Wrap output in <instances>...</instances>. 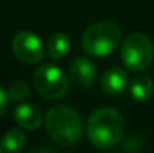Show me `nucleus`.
Instances as JSON below:
<instances>
[{"mask_svg": "<svg viewBox=\"0 0 154 153\" xmlns=\"http://www.w3.org/2000/svg\"><path fill=\"white\" fill-rule=\"evenodd\" d=\"M121 27L114 21H100L90 26L82 35V48L91 57H105L121 42Z\"/></svg>", "mask_w": 154, "mask_h": 153, "instance_id": "nucleus-3", "label": "nucleus"}, {"mask_svg": "<svg viewBox=\"0 0 154 153\" xmlns=\"http://www.w3.org/2000/svg\"><path fill=\"white\" fill-rule=\"evenodd\" d=\"M129 92L130 96L138 102L148 101L154 93V83L150 75L147 74H139L136 75L130 84H129Z\"/></svg>", "mask_w": 154, "mask_h": 153, "instance_id": "nucleus-10", "label": "nucleus"}, {"mask_svg": "<svg viewBox=\"0 0 154 153\" xmlns=\"http://www.w3.org/2000/svg\"><path fill=\"white\" fill-rule=\"evenodd\" d=\"M14 119L17 122L18 126H21L23 129L27 131H35L38 129L44 119H42V113L41 110L33 105V104H21L15 108L14 111Z\"/></svg>", "mask_w": 154, "mask_h": 153, "instance_id": "nucleus-9", "label": "nucleus"}, {"mask_svg": "<svg viewBox=\"0 0 154 153\" xmlns=\"http://www.w3.org/2000/svg\"><path fill=\"white\" fill-rule=\"evenodd\" d=\"M35 89L45 99H61L70 89L69 77L55 65H42L33 75Z\"/></svg>", "mask_w": 154, "mask_h": 153, "instance_id": "nucleus-5", "label": "nucleus"}, {"mask_svg": "<svg viewBox=\"0 0 154 153\" xmlns=\"http://www.w3.org/2000/svg\"><path fill=\"white\" fill-rule=\"evenodd\" d=\"M14 56L29 65H35L44 60L45 57V47L41 38L32 32H18L11 42Z\"/></svg>", "mask_w": 154, "mask_h": 153, "instance_id": "nucleus-6", "label": "nucleus"}, {"mask_svg": "<svg viewBox=\"0 0 154 153\" xmlns=\"http://www.w3.org/2000/svg\"><path fill=\"white\" fill-rule=\"evenodd\" d=\"M8 105H9V96H8V92L5 89L0 87V117L8 111Z\"/></svg>", "mask_w": 154, "mask_h": 153, "instance_id": "nucleus-14", "label": "nucleus"}, {"mask_svg": "<svg viewBox=\"0 0 154 153\" xmlns=\"http://www.w3.org/2000/svg\"><path fill=\"white\" fill-rule=\"evenodd\" d=\"M154 59V45L145 33H132L121 44V60L132 72L147 71Z\"/></svg>", "mask_w": 154, "mask_h": 153, "instance_id": "nucleus-4", "label": "nucleus"}, {"mask_svg": "<svg viewBox=\"0 0 154 153\" xmlns=\"http://www.w3.org/2000/svg\"><path fill=\"white\" fill-rule=\"evenodd\" d=\"M129 84H130L129 75L121 68H111V69L105 71L100 78L102 90L106 95L114 96V98L121 96L129 89Z\"/></svg>", "mask_w": 154, "mask_h": 153, "instance_id": "nucleus-8", "label": "nucleus"}, {"mask_svg": "<svg viewBox=\"0 0 154 153\" xmlns=\"http://www.w3.org/2000/svg\"><path fill=\"white\" fill-rule=\"evenodd\" d=\"M45 129L48 135L60 146L76 144L84 134L81 116L67 105H55L45 114Z\"/></svg>", "mask_w": 154, "mask_h": 153, "instance_id": "nucleus-2", "label": "nucleus"}, {"mask_svg": "<svg viewBox=\"0 0 154 153\" xmlns=\"http://www.w3.org/2000/svg\"><path fill=\"white\" fill-rule=\"evenodd\" d=\"M2 149L8 153H18L21 152L26 144H27V137L18 131V129H11L2 137Z\"/></svg>", "mask_w": 154, "mask_h": 153, "instance_id": "nucleus-12", "label": "nucleus"}, {"mask_svg": "<svg viewBox=\"0 0 154 153\" xmlns=\"http://www.w3.org/2000/svg\"><path fill=\"white\" fill-rule=\"evenodd\" d=\"M47 50L52 60H61L70 51V39L63 32H55L48 38Z\"/></svg>", "mask_w": 154, "mask_h": 153, "instance_id": "nucleus-11", "label": "nucleus"}, {"mask_svg": "<svg viewBox=\"0 0 154 153\" xmlns=\"http://www.w3.org/2000/svg\"><path fill=\"white\" fill-rule=\"evenodd\" d=\"M0 153H2V144H0Z\"/></svg>", "mask_w": 154, "mask_h": 153, "instance_id": "nucleus-16", "label": "nucleus"}, {"mask_svg": "<svg viewBox=\"0 0 154 153\" xmlns=\"http://www.w3.org/2000/svg\"><path fill=\"white\" fill-rule=\"evenodd\" d=\"M29 95H30V89H29V86L24 81H17V83L11 84V87L8 90L9 101H14V102L24 101Z\"/></svg>", "mask_w": 154, "mask_h": 153, "instance_id": "nucleus-13", "label": "nucleus"}, {"mask_svg": "<svg viewBox=\"0 0 154 153\" xmlns=\"http://www.w3.org/2000/svg\"><path fill=\"white\" fill-rule=\"evenodd\" d=\"M29 153H54V152L45 149V147H41V149H33V150H30Z\"/></svg>", "mask_w": 154, "mask_h": 153, "instance_id": "nucleus-15", "label": "nucleus"}, {"mask_svg": "<svg viewBox=\"0 0 154 153\" xmlns=\"http://www.w3.org/2000/svg\"><path fill=\"white\" fill-rule=\"evenodd\" d=\"M96 65L87 57H75L69 65L70 80L79 87H91L96 81Z\"/></svg>", "mask_w": 154, "mask_h": 153, "instance_id": "nucleus-7", "label": "nucleus"}, {"mask_svg": "<svg viewBox=\"0 0 154 153\" xmlns=\"http://www.w3.org/2000/svg\"><path fill=\"white\" fill-rule=\"evenodd\" d=\"M123 131L124 119L120 111L111 107L96 110L87 122V137L90 143L100 150H108L118 144Z\"/></svg>", "mask_w": 154, "mask_h": 153, "instance_id": "nucleus-1", "label": "nucleus"}]
</instances>
